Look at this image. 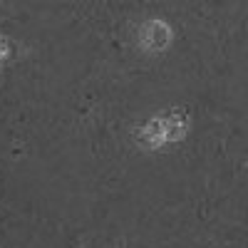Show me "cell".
I'll return each instance as SVG.
<instances>
[{
	"mask_svg": "<svg viewBox=\"0 0 248 248\" xmlns=\"http://www.w3.org/2000/svg\"><path fill=\"white\" fill-rule=\"evenodd\" d=\"M5 55H8V45L3 43V40H0V60H3Z\"/></svg>",
	"mask_w": 248,
	"mask_h": 248,
	"instance_id": "obj_1",
	"label": "cell"
}]
</instances>
